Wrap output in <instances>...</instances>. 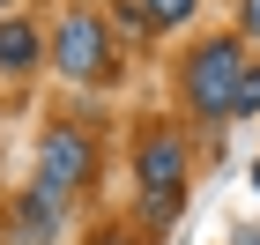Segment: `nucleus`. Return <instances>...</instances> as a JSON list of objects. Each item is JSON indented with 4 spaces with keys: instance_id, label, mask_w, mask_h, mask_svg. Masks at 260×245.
<instances>
[{
    "instance_id": "f257e3e1",
    "label": "nucleus",
    "mask_w": 260,
    "mask_h": 245,
    "mask_svg": "<svg viewBox=\"0 0 260 245\" xmlns=\"http://www.w3.org/2000/svg\"><path fill=\"white\" fill-rule=\"evenodd\" d=\"M238 75H245V52H238V38H201L193 52H186V104H193L201 119H231Z\"/></svg>"
},
{
    "instance_id": "f03ea898",
    "label": "nucleus",
    "mask_w": 260,
    "mask_h": 245,
    "mask_svg": "<svg viewBox=\"0 0 260 245\" xmlns=\"http://www.w3.org/2000/svg\"><path fill=\"white\" fill-rule=\"evenodd\" d=\"M52 67H60L67 82H104L112 75V30H104L89 8H75V15H60V30H52Z\"/></svg>"
},
{
    "instance_id": "7ed1b4c3",
    "label": "nucleus",
    "mask_w": 260,
    "mask_h": 245,
    "mask_svg": "<svg viewBox=\"0 0 260 245\" xmlns=\"http://www.w3.org/2000/svg\"><path fill=\"white\" fill-rule=\"evenodd\" d=\"M82 186H89V134L82 126H52L45 149H38V193L67 208Z\"/></svg>"
},
{
    "instance_id": "20e7f679",
    "label": "nucleus",
    "mask_w": 260,
    "mask_h": 245,
    "mask_svg": "<svg viewBox=\"0 0 260 245\" xmlns=\"http://www.w3.org/2000/svg\"><path fill=\"white\" fill-rule=\"evenodd\" d=\"M134 171H141L149 193H179V186H186V142L171 134V126H149L141 149H134Z\"/></svg>"
},
{
    "instance_id": "39448f33",
    "label": "nucleus",
    "mask_w": 260,
    "mask_h": 245,
    "mask_svg": "<svg viewBox=\"0 0 260 245\" xmlns=\"http://www.w3.org/2000/svg\"><path fill=\"white\" fill-rule=\"evenodd\" d=\"M52 230H60V201H45L38 186L15 201V216H8V238L15 245H52Z\"/></svg>"
},
{
    "instance_id": "423d86ee",
    "label": "nucleus",
    "mask_w": 260,
    "mask_h": 245,
    "mask_svg": "<svg viewBox=\"0 0 260 245\" xmlns=\"http://www.w3.org/2000/svg\"><path fill=\"white\" fill-rule=\"evenodd\" d=\"M45 52V38L30 30V22H0V75H30Z\"/></svg>"
},
{
    "instance_id": "0eeeda50",
    "label": "nucleus",
    "mask_w": 260,
    "mask_h": 245,
    "mask_svg": "<svg viewBox=\"0 0 260 245\" xmlns=\"http://www.w3.org/2000/svg\"><path fill=\"white\" fill-rule=\"evenodd\" d=\"M141 15H149V30H171V22L193 15V0H141Z\"/></svg>"
},
{
    "instance_id": "6e6552de",
    "label": "nucleus",
    "mask_w": 260,
    "mask_h": 245,
    "mask_svg": "<svg viewBox=\"0 0 260 245\" xmlns=\"http://www.w3.org/2000/svg\"><path fill=\"white\" fill-rule=\"evenodd\" d=\"M245 112H260V67H245V75H238V97H231V119H245Z\"/></svg>"
},
{
    "instance_id": "1a4fd4ad",
    "label": "nucleus",
    "mask_w": 260,
    "mask_h": 245,
    "mask_svg": "<svg viewBox=\"0 0 260 245\" xmlns=\"http://www.w3.org/2000/svg\"><path fill=\"white\" fill-rule=\"evenodd\" d=\"M238 30H245V38H260V0H238Z\"/></svg>"
},
{
    "instance_id": "9d476101",
    "label": "nucleus",
    "mask_w": 260,
    "mask_h": 245,
    "mask_svg": "<svg viewBox=\"0 0 260 245\" xmlns=\"http://www.w3.org/2000/svg\"><path fill=\"white\" fill-rule=\"evenodd\" d=\"M89 245H134V238H119V230H104V238H89Z\"/></svg>"
},
{
    "instance_id": "9b49d317",
    "label": "nucleus",
    "mask_w": 260,
    "mask_h": 245,
    "mask_svg": "<svg viewBox=\"0 0 260 245\" xmlns=\"http://www.w3.org/2000/svg\"><path fill=\"white\" fill-rule=\"evenodd\" d=\"M245 245H260V238H245Z\"/></svg>"
}]
</instances>
